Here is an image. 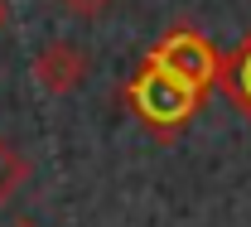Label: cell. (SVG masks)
Instances as JSON below:
<instances>
[{"label":"cell","mask_w":251,"mask_h":227,"mask_svg":"<svg viewBox=\"0 0 251 227\" xmlns=\"http://www.w3.org/2000/svg\"><path fill=\"white\" fill-rule=\"evenodd\" d=\"M5 25H10V5L0 0V29H5Z\"/></svg>","instance_id":"obj_8"},{"label":"cell","mask_w":251,"mask_h":227,"mask_svg":"<svg viewBox=\"0 0 251 227\" xmlns=\"http://www.w3.org/2000/svg\"><path fill=\"white\" fill-rule=\"evenodd\" d=\"M203 101H208V92H198L193 82L164 73L150 58H140V68L121 82V106L130 111V121L150 140H159V145H174L193 126V116L203 111Z\"/></svg>","instance_id":"obj_1"},{"label":"cell","mask_w":251,"mask_h":227,"mask_svg":"<svg viewBox=\"0 0 251 227\" xmlns=\"http://www.w3.org/2000/svg\"><path fill=\"white\" fill-rule=\"evenodd\" d=\"M25 184H29V160L10 140H0V203H10Z\"/></svg>","instance_id":"obj_5"},{"label":"cell","mask_w":251,"mask_h":227,"mask_svg":"<svg viewBox=\"0 0 251 227\" xmlns=\"http://www.w3.org/2000/svg\"><path fill=\"white\" fill-rule=\"evenodd\" d=\"M68 15H82V20H92V15H101V10H111L116 0H58Z\"/></svg>","instance_id":"obj_6"},{"label":"cell","mask_w":251,"mask_h":227,"mask_svg":"<svg viewBox=\"0 0 251 227\" xmlns=\"http://www.w3.org/2000/svg\"><path fill=\"white\" fill-rule=\"evenodd\" d=\"M218 92L232 101L237 111H242V121L251 126V29L237 39V49H232V53H222Z\"/></svg>","instance_id":"obj_4"},{"label":"cell","mask_w":251,"mask_h":227,"mask_svg":"<svg viewBox=\"0 0 251 227\" xmlns=\"http://www.w3.org/2000/svg\"><path fill=\"white\" fill-rule=\"evenodd\" d=\"M34 77H39V87L49 97H68V92H77L87 82V53L77 44H68V39H53V44H44L34 53Z\"/></svg>","instance_id":"obj_3"},{"label":"cell","mask_w":251,"mask_h":227,"mask_svg":"<svg viewBox=\"0 0 251 227\" xmlns=\"http://www.w3.org/2000/svg\"><path fill=\"white\" fill-rule=\"evenodd\" d=\"M145 58H150V63H159L164 73H174V77L193 82L198 92H218L222 53H218V44L198 29V25H188V20L169 25V29L150 44V53H145Z\"/></svg>","instance_id":"obj_2"},{"label":"cell","mask_w":251,"mask_h":227,"mask_svg":"<svg viewBox=\"0 0 251 227\" xmlns=\"http://www.w3.org/2000/svg\"><path fill=\"white\" fill-rule=\"evenodd\" d=\"M5 227H39V223H34V218H10Z\"/></svg>","instance_id":"obj_7"}]
</instances>
